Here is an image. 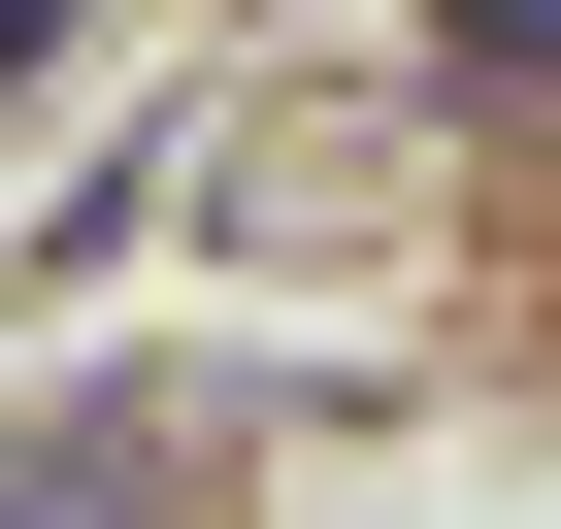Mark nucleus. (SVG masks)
Returning <instances> with one entry per match:
<instances>
[{"mask_svg": "<svg viewBox=\"0 0 561 529\" xmlns=\"http://www.w3.org/2000/svg\"><path fill=\"white\" fill-rule=\"evenodd\" d=\"M0 529H165V430L67 397V430H0Z\"/></svg>", "mask_w": 561, "mask_h": 529, "instance_id": "1", "label": "nucleus"}, {"mask_svg": "<svg viewBox=\"0 0 561 529\" xmlns=\"http://www.w3.org/2000/svg\"><path fill=\"white\" fill-rule=\"evenodd\" d=\"M462 67H528V100H561V0H462Z\"/></svg>", "mask_w": 561, "mask_h": 529, "instance_id": "2", "label": "nucleus"}]
</instances>
